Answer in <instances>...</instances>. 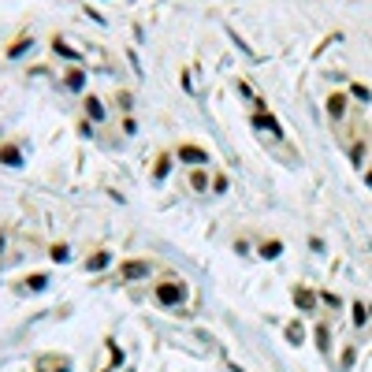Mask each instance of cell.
Instances as JSON below:
<instances>
[{
  "instance_id": "1",
  "label": "cell",
  "mask_w": 372,
  "mask_h": 372,
  "mask_svg": "<svg viewBox=\"0 0 372 372\" xmlns=\"http://www.w3.org/2000/svg\"><path fill=\"white\" fill-rule=\"evenodd\" d=\"M160 302H183V287L164 283V287H160Z\"/></svg>"
},
{
  "instance_id": "2",
  "label": "cell",
  "mask_w": 372,
  "mask_h": 372,
  "mask_svg": "<svg viewBox=\"0 0 372 372\" xmlns=\"http://www.w3.org/2000/svg\"><path fill=\"white\" fill-rule=\"evenodd\" d=\"M123 272H127V276L134 280V276H145V272H149V265H138V261H131V265H127Z\"/></svg>"
},
{
  "instance_id": "3",
  "label": "cell",
  "mask_w": 372,
  "mask_h": 372,
  "mask_svg": "<svg viewBox=\"0 0 372 372\" xmlns=\"http://www.w3.org/2000/svg\"><path fill=\"white\" fill-rule=\"evenodd\" d=\"M0 246H4V242H0Z\"/></svg>"
}]
</instances>
